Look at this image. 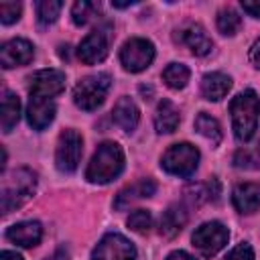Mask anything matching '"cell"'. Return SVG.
I'll return each mask as SVG.
<instances>
[{"instance_id": "obj_1", "label": "cell", "mask_w": 260, "mask_h": 260, "mask_svg": "<svg viewBox=\"0 0 260 260\" xmlns=\"http://www.w3.org/2000/svg\"><path fill=\"white\" fill-rule=\"evenodd\" d=\"M230 114H232V126L234 136L240 142H248L258 126V114H260V98L254 89L240 91L230 102Z\"/></svg>"}, {"instance_id": "obj_2", "label": "cell", "mask_w": 260, "mask_h": 260, "mask_svg": "<svg viewBox=\"0 0 260 260\" xmlns=\"http://www.w3.org/2000/svg\"><path fill=\"white\" fill-rule=\"evenodd\" d=\"M122 171H124V152H122L120 144L106 140L95 148V152L87 165L85 179L89 183L104 185V183L114 181Z\"/></svg>"}, {"instance_id": "obj_3", "label": "cell", "mask_w": 260, "mask_h": 260, "mask_svg": "<svg viewBox=\"0 0 260 260\" xmlns=\"http://www.w3.org/2000/svg\"><path fill=\"white\" fill-rule=\"evenodd\" d=\"M35 189H37V173L35 171L20 167V169L6 173L2 179V191H0L2 213H10V211L18 209L20 205H24L32 197Z\"/></svg>"}, {"instance_id": "obj_4", "label": "cell", "mask_w": 260, "mask_h": 260, "mask_svg": "<svg viewBox=\"0 0 260 260\" xmlns=\"http://www.w3.org/2000/svg\"><path fill=\"white\" fill-rule=\"evenodd\" d=\"M112 85V77L108 73H95V75H87L83 79H79L73 87V102L77 108L85 110V112H93L98 110Z\"/></svg>"}, {"instance_id": "obj_5", "label": "cell", "mask_w": 260, "mask_h": 260, "mask_svg": "<svg viewBox=\"0 0 260 260\" xmlns=\"http://www.w3.org/2000/svg\"><path fill=\"white\" fill-rule=\"evenodd\" d=\"M197 165H199V150L189 142L169 146L160 158V167L175 177H191Z\"/></svg>"}, {"instance_id": "obj_6", "label": "cell", "mask_w": 260, "mask_h": 260, "mask_svg": "<svg viewBox=\"0 0 260 260\" xmlns=\"http://www.w3.org/2000/svg\"><path fill=\"white\" fill-rule=\"evenodd\" d=\"M154 59V45L148 39L132 37L120 49V63L126 71L138 73L144 71Z\"/></svg>"}, {"instance_id": "obj_7", "label": "cell", "mask_w": 260, "mask_h": 260, "mask_svg": "<svg viewBox=\"0 0 260 260\" xmlns=\"http://www.w3.org/2000/svg\"><path fill=\"white\" fill-rule=\"evenodd\" d=\"M83 154V138L77 130L69 128L63 130L59 140H57V148H55V162L57 169L61 173H73L81 160Z\"/></svg>"}, {"instance_id": "obj_8", "label": "cell", "mask_w": 260, "mask_h": 260, "mask_svg": "<svg viewBox=\"0 0 260 260\" xmlns=\"http://www.w3.org/2000/svg\"><path fill=\"white\" fill-rule=\"evenodd\" d=\"M228 238H230V232H228V228L223 223H219V221H205V223H201L193 232L191 242L199 250L201 256L211 258V256H215L228 244Z\"/></svg>"}, {"instance_id": "obj_9", "label": "cell", "mask_w": 260, "mask_h": 260, "mask_svg": "<svg viewBox=\"0 0 260 260\" xmlns=\"http://www.w3.org/2000/svg\"><path fill=\"white\" fill-rule=\"evenodd\" d=\"M91 260H136V248L122 234H106L93 248Z\"/></svg>"}, {"instance_id": "obj_10", "label": "cell", "mask_w": 260, "mask_h": 260, "mask_svg": "<svg viewBox=\"0 0 260 260\" xmlns=\"http://www.w3.org/2000/svg\"><path fill=\"white\" fill-rule=\"evenodd\" d=\"M110 51V32L106 28L91 30L77 47V57L85 65H95L108 57Z\"/></svg>"}, {"instance_id": "obj_11", "label": "cell", "mask_w": 260, "mask_h": 260, "mask_svg": "<svg viewBox=\"0 0 260 260\" xmlns=\"http://www.w3.org/2000/svg\"><path fill=\"white\" fill-rule=\"evenodd\" d=\"M65 89V73L59 69H41L28 77V91L30 95L41 98H55Z\"/></svg>"}, {"instance_id": "obj_12", "label": "cell", "mask_w": 260, "mask_h": 260, "mask_svg": "<svg viewBox=\"0 0 260 260\" xmlns=\"http://www.w3.org/2000/svg\"><path fill=\"white\" fill-rule=\"evenodd\" d=\"M175 39H177V43L185 45L195 57H203V55L211 53V49H213V41L207 37L205 28L197 22H187L185 26H181L177 30Z\"/></svg>"}, {"instance_id": "obj_13", "label": "cell", "mask_w": 260, "mask_h": 260, "mask_svg": "<svg viewBox=\"0 0 260 260\" xmlns=\"http://www.w3.org/2000/svg\"><path fill=\"white\" fill-rule=\"evenodd\" d=\"M32 57H35V47L26 39H10L0 49V63L4 69L26 65L32 61Z\"/></svg>"}, {"instance_id": "obj_14", "label": "cell", "mask_w": 260, "mask_h": 260, "mask_svg": "<svg viewBox=\"0 0 260 260\" xmlns=\"http://www.w3.org/2000/svg\"><path fill=\"white\" fill-rule=\"evenodd\" d=\"M57 106L51 98H41V95H30L26 104V120L32 130H45L53 118H55Z\"/></svg>"}, {"instance_id": "obj_15", "label": "cell", "mask_w": 260, "mask_h": 260, "mask_svg": "<svg viewBox=\"0 0 260 260\" xmlns=\"http://www.w3.org/2000/svg\"><path fill=\"white\" fill-rule=\"evenodd\" d=\"M6 238L16 244V246H22V248H32L41 242L43 238V228L39 221H18L14 225H10L6 230Z\"/></svg>"}, {"instance_id": "obj_16", "label": "cell", "mask_w": 260, "mask_h": 260, "mask_svg": "<svg viewBox=\"0 0 260 260\" xmlns=\"http://www.w3.org/2000/svg\"><path fill=\"white\" fill-rule=\"evenodd\" d=\"M154 193H156V183H154L152 179H140V181H136V183H132V185H128V187H124V189L116 195L114 207H116V209H126V207H130L134 201L144 199V197H152Z\"/></svg>"}, {"instance_id": "obj_17", "label": "cell", "mask_w": 260, "mask_h": 260, "mask_svg": "<svg viewBox=\"0 0 260 260\" xmlns=\"http://www.w3.org/2000/svg\"><path fill=\"white\" fill-rule=\"evenodd\" d=\"M232 203L240 213H254L260 207V185L238 183L232 191Z\"/></svg>"}, {"instance_id": "obj_18", "label": "cell", "mask_w": 260, "mask_h": 260, "mask_svg": "<svg viewBox=\"0 0 260 260\" xmlns=\"http://www.w3.org/2000/svg\"><path fill=\"white\" fill-rule=\"evenodd\" d=\"M112 118L116 122V126L124 132H132L136 126H138V120H140V112H138V106L134 104L132 98L124 95L116 102L114 110H112Z\"/></svg>"}, {"instance_id": "obj_19", "label": "cell", "mask_w": 260, "mask_h": 260, "mask_svg": "<svg viewBox=\"0 0 260 260\" xmlns=\"http://www.w3.org/2000/svg\"><path fill=\"white\" fill-rule=\"evenodd\" d=\"M230 89H232V77L221 71L205 73L201 79V93L209 102H219L221 98H225Z\"/></svg>"}, {"instance_id": "obj_20", "label": "cell", "mask_w": 260, "mask_h": 260, "mask_svg": "<svg viewBox=\"0 0 260 260\" xmlns=\"http://www.w3.org/2000/svg\"><path fill=\"white\" fill-rule=\"evenodd\" d=\"M181 122V114L179 108L171 102V100H160L156 106V114H154V128L158 134H171L177 130Z\"/></svg>"}, {"instance_id": "obj_21", "label": "cell", "mask_w": 260, "mask_h": 260, "mask_svg": "<svg viewBox=\"0 0 260 260\" xmlns=\"http://www.w3.org/2000/svg\"><path fill=\"white\" fill-rule=\"evenodd\" d=\"M0 110H2V116H0V120H2V132L8 134V132H12V128L20 120V100H18V95L6 89L2 93V108Z\"/></svg>"}, {"instance_id": "obj_22", "label": "cell", "mask_w": 260, "mask_h": 260, "mask_svg": "<svg viewBox=\"0 0 260 260\" xmlns=\"http://www.w3.org/2000/svg\"><path fill=\"white\" fill-rule=\"evenodd\" d=\"M187 223V211L181 205H171L160 217V234L165 238L177 236Z\"/></svg>"}, {"instance_id": "obj_23", "label": "cell", "mask_w": 260, "mask_h": 260, "mask_svg": "<svg viewBox=\"0 0 260 260\" xmlns=\"http://www.w3.org/2000/svg\"><path fill=\"white\" fill-rule=\"evenodd\" d=\"M195 130H197L201 136H205L207 140H211V144H219V142H221V126H219V122H217L213 116H209L207 112L197 114V118H195Z\"/></svg>"}, {"instance_id": "obj_24", "label": "cell", "mask_w": 260, "mask_h": 260, "mask_svg": "<svg viewBox=\"0 0 260 260\" xmlns=\"http://www.w3.org/2000/svg\"><path fill=\"white\" fill-rule=\"evenodd\" d=\"M189 69L183 63H169L162 71V81L173 89H183L189 81Z\"/></svg>"}, {"instance_id": "obj_25", "label": "cell", "mask_w": 260, "mask_h": 260, "mask_svg": "<svg viewBox=\"0 0 260 260\" xmlns=\"http://www.w3.org/2000/svg\"><path fill=\"white\" fill-rule=\"evenodd\" d=\"M217 30L221 32V35H228V37H232V35H236L238 30H240V26H242V18H240V14L234 10V8H230V6H225V8H221L219 12H217Z\"/></svg>"}, {"instance_id": "obj_26", "label": "cell", "mask_w": 260, "mask_h": 260, "mask_svg": "<svg viewBox=\"0 0 260 260\" xmlns=\"http://www.w3.org/2000/svg\"><path fill=\"white\" fill-rule=\"evenodd\" d=\"M61 8H63V2H59V0H41V2H37V20H39V24L47 26V24L55 22Z\"/></svg>"}, {"instance_id": "obj_27", "label": "cell", "mask_w": 260, "mask_h": 260, "mask_svg": "<svg viewBox=\"0 0 260 260\" xmlns=\"http://www.w3.org/2000/svg\"><path fill=\"white\" fill-rule=\"evenodd\" d=\"M95 12H100L98 4L87 2V0H79V2H75L73 8H71V18H73V22H75L77 26H83V24H87V22L95 16Z\"/></svg>"}, {"instance_id": "obj_28", "label": "cell", "mask_w": 260, "mask_h": 260, "mask_svg": "<svg viewBox=\"0 0 260 260\" xmlns=\"http://www.w3.org/2000/svg\"><path fill=\"white\" fill-rule=\"evenodd\" d=\"M128 228L132 230V232H138V234H144V232H148L150 230V225H152V215H150V211L148 209H136V211H132L130 215H128Z\"/></svg>"}, {"instance_id": "obj_29", "label": "cell", "mask_w": 260, "mask_h": 260, "mask_svg": "<svg viewBox=\"0 0 260 260\" xmlns=\"http://www.w3.org/2000/svg\"><path fill=\"white\" fill-rule=\"evenodd\" d=\"M234 165L238 169H258L260 167V152H252L248 148H240L234 156Z\"/></svg>"}, {"instance_id": "obj_30", "label": "cell", "mask_w": 260, "mask_h": 260, "mask_svg": "<svg viewBox=\"0 0 260 260\" xmlns=\"http://www.w3.org/2000/svg\"><path fill=\"white\" fill-rule=\"evenodd\" d=\"M22 6L18 2H0V20L2 24H12L20 18Z\"/></svg>"}, {"instance_id": "obj_31", "label": "cell", "mask_w": 260, "mask_h": 260, "mask_svg": "<svg viewBox=\"0 0 260 260\" xmlns=\"http://www.w3.org/2000/svg\"><path fill=\"white\" fill-rule=\"evenodd\" d=\"M185 195H187V199H189L191 205H199L201 201L209 199L207 197V185H201V183H195V185L187 187L185 189Z\"/></svg>"}, {"instance_id": "obj_32", "label": "cell", "mask_w": 260, "mask_h": 260, "mask_svg": "<svg viewBox=\"0 0 260 260\" xmlns=\"http://www.w3.org/2000/svg\"><path fill=\"white\" fill-rule=\"evenodd\" d=\"M223 260H254V250H252L250 244L242 242L236 248H232Z\"/></svg>"}, {"instance_id": "obj_33", "label": "cell", "mask_w": 260, "mask_h": 260, "mask_svg": "<svg viewBox=\"0 0 260 260\" xmlns=\"http://www.w3.org/2000/svg\"><path fill=\"white\" fill-rule=\"evenodd\" d=\"M250 61H252L254 67L260 69V39H256L254 45L250 47Z\"/></svg>"}, {"instance_id": "obj_34", "label": "cell", "mask_w": 260, "mask_h": 260, "mask_svg": "<svg viewBox=\"0 0 260 260\" xmlns=\"http://www.w3.org/2000/svg\"><path fill=\"white\" fill-rule=\"evenodd\" d=\"M244 12L252 14L254 18H260V2H242Z\"/></svg>"}, {"instance_id": "obj_35", "label": "cell", "mask_w": 260, "mask_h": 260, "mask_svg": "<svg viewBox=\"0 0 260 260\" xmlns=\"http://www.w3.org/2000/svg\"><path fill=\"white\" fill-rule=\"evenodd\" d=\"M167 260H195V258L189 256V254L183 252V250H175V252H171V254L167 256Z\"/></svg>"}, {"instance_id": "obj_36", "label": "cell", "mask_w": 260, "mask_h": 260, "mask_svg": "<svg viewBox=\"0 0 260 260\" xmlns=\"http://www.w3.org/2000/svg\"><path fill=\"white\" fill-rule=\"evenodd\" d=\"M0 260H22V258H20V254H16V252L4 250V252L0 254Z\"/></svg>"}, {"instance_id": "obj_37", "label": "cell", "mask_w": 260, "mask_h": 260, "mask_svg": "<svg viewBox=\"0 0 260 260\" xmlns=\"http://www.w3.org/2000/svg\"><path fill=\"white\" fill-rule=\"evenodd\" d=\"M59 55H61V59H69V45H61L59 47Z\"/></svg>"}]
</instances>
